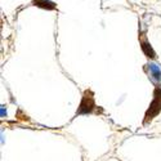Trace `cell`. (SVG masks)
<instances>
[{"label":"cell","mask_w":161,"mask_h":161,"mask_svg":"<svg viewBox=\"0 0 161 161\" xmlns=\"http://www.w3.org/2000/svg\"><path fill=\"white\" fill-rule=\"evenodd\" d=\"M161 111V88H156L155 93H153V99L150 104V108L147 110L146 115H144V120L143 123L147 124L148 121H151V120L153 117H156Z\"/></svg>","instance_id":"cell-1"},{"label":"cell","mask_w":161,"mask_h":161,"mask_svg":"<svg viewBox=\"0 0 161 161\" xmlns=\"http://www.w3.org/2000/svg\"><path fill=\"white\" fill-rule=\"evenodd\" d=\"M97 110V104H96V99L93 96L92 92H85V94L80 102L79 110H77V115H88V114H93Z\"/></svg>","instance_id":"cell-2"},{"label":"cell","mask_w":161,"mask_h":161,"mask_svg":"<svg viewBox=\"0 0 161 161\" xmlns=\"http://www.w3.org/2000/svg\"><path fill=\"white\" fill-rule=\"evenodd\" d=\"M148 71H150V76L155 83H161V69L155 64V63H150L148 64Z\"/></svg>","instance_id":"cell-3"},{"label":"cell","mask_w":161,"mask_h":161,"mask_svg":"<svg viewBox=\"0 0 161 161\" xmlns=\"http://www.w3.org/2000/svg\"><path fill=\"white\" fill-rule=\"evenodd\" d=\"M34 5L40 7V8H44V9H54L56 4L50 2V0H34Z\"/></svg>","instance_id":"cell-4"},{"label":"cell","mask_w":161,"mask_h":161,"mask_svg":"<svg viewBox=\"0 0 161 161\" xmlns=\"http://www.w3.org/2000/svg\"><path fill=\"white\" fill-rule=\"evenodd\" d=\"M142 50H143V53L148 58H153L155 57V52H153L152 47L148 43H147V42H142Z\"/></svg>","instance_id":"cell-5"}]
</instances>
